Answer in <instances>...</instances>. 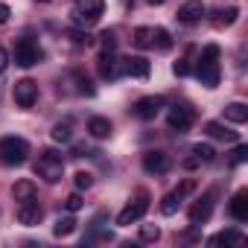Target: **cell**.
I'll return each mask as SVG.
<instances>
[{
	"mask_svg": "<svg viewBox=\"0 0 248 248\" xmlns=\"http://www.w3.org/2000/svg\"><path fill=\"white\" fill-rule=\"evenodd\" d=\"M213 199H216V190H207V193L190 207V222H193V225H202V222L210 219V213H213Z\"/></svg>",
	"mask_w": 248,
	"mask_h": 248,
	"instance_id": "obj_11",
	"label": "cell"
},
{
	"mask_svg": "<svg viewBox=\"0 0 248 248\" xmlns=\"http://www.w3.org/2000/svg\"><path fill=\"white\" fill-rule=\"evenodd\" d=\"M193 190H196V181H193V178H187V181H181V184H178V190H172V193H175L178 199H184V196H190Z\"/></svg>",
	"mask_w": 248,
	"mask_h": 248,
	"instance_id": "obj_35",
	"label": "cell"
},
{
	"mask_svg": "<svg viewBox=\"0 0 248 248\" xmlns=\"http://www.w3.org/2000/svg\"><path fill=\"white\" fill-rule=\"evenodd\" d=\"M6 67H9V53H6L3 47H0V73H3Z\"/></svg>",
	"mask_w": 248,
	"mask_h": 248,
	"instance_id": "obj_39",
	"label": "cell"
},
{
	"mask_svg": "<svg viewBox=\"0 0 248 248\" xmlns=\"http://www.w3.org/2000/svg\"><path fill=\"white\" fill-rule=\"evenodd\" d=\"M204 132H207L210 138H216V140H228V143L239 140V135H236V132H231V129H225L222 123H207V126H204Z\"/></svg>",
	"mask_w": 248,
	"mask_h": 248,
	"instance_id": "obj_22",
	"label": "cell"
},
{
	"mask_svg": "<svg viewBox=\"0 0 248 248\" xmlns=\"http://www.w3.org/2000/svg\"><path fill=\"white\" fill-rule=\"evenodd\" d=\"M9 15H12V9H9L6 3H0V24H6V21H9Z\"/></svg>",
	"mask_w": 248,
	"mask_h": 248,
	"instance_id": "obj_40",
	"label": "cell"
},
{
	"mask_svg": "<svg viewBox=\"0 0 248 248\" xmlns=\"http://www.w3.org/2000/svg\"><path fill=\"white\" fill-rule=\"evenodd\" d=\"M96 67H99L102 79H120L123 76V62L114 56V50H102L96 59Z\"/></svg>",
	"mask_w": 248,
	"mask_h": 248,
	"instance_id": "obj_10",
	"label": "cell"
},
{
	"mask_svg": "<svg viewBox=\"0 0 248 248\" xmlns=\"http://www.w3.org/2000/svg\"><path fill=\"white\" fill-rule=\"evenodd\" d=\"M12 96H15V102L21 108H32L35 99H38V85L32 79H18L15 88H12Z\"/></svg>",
	"mask_w": 248,
	"mask_h": 248,
	"instance_id": "obj_8",
	"label": "cell"
},
{
	"mask_svg": "<svg viewBox=\"0 0 248 248\" xmlns=\"http://www.w3.org/2000/svg\"><path fill=\"white\" fill-rule=\"evenodd\" d=\"M27 158H30V143L24 138L9 135V138L0 140V161H3L6 167H24Z\"/></svg>",
	"mask_w": 248,
	"mask_h": 248,
	"instance_id": "obj_2",
	"label": "cell"
},
{
	"mask_svg": "<svg viewBox=\"0 0 248 248\" xmlns=\"http://www.w3.org/2000/svg\"><path fill=\"white\" fill-rule=\"evenodd\" d=\"M99 38H102V50H114V47H117V38H114V30H105V32H102Z\"/></svg>",
	"mask_w": 248,
	"mask_h": 248,
	"instance_id": "obj_37",
	"label": "cell"
},
{
	"mask_svg": "<svg viewBox=\"0 0 248 248\" xmlns=\"http://www.w3.org/2000/svg\"><path fill=\"white\" fill-rule=\"evenodd\" d=\"M88 132H91V138H96V140L111 138V120H105V117H91V120H88Z\"/></svg>",
	"mask_w": 248,
	"mask_h": 248,
	"instance_id": "obj_18",
	"label": "cell"
},
{
	"mask_svg": "<svg viewBox=\"0 0 248 248\" xmlns=\"http://www.w3.org/2000/svg\"><path fill=\"white\" fill-rule=\"evenodd\" d=\"M199 62H219V47L216 44H207L204 50H202V59Z\"/></svg>",
	"mask_w": 248,
	"mask_h": 248,
	"instance_id": "obj_34",
	"label": "cell"
},
{
	"mask_svg": "<svg viewBox=\"0 0 248 248\" xmlns=\"http://www.w3.org/2000/svg\"><path fill=\"white\" fill-rule=\"evenodd\" d=\"M73 184H76V190H91L93 187V175L91 172H76L73 175Z\"/></svg>",
	"mask_w": 248,
	"mask_h": 248,
	"instance_id": "obj_31",
	"label": "cell"
},
{
	"mask_svg": "<svg viewBox=\"0 0 248 248\" xmlns=\"http://www.w3.org/2000/svg\"><path fill=\"white\" fill-rule=\"evenodd\" d=\"M73 82H76V91H79L82 96H93V93H96V88H93V82H91L88 76H82V73H73Z\"/></svg>",
	"mask_w": 248,
	"mask_h": 248,
	"instance_id": "obj_28",
	"label": "cell"
},
{
	"mask_svg": "<svg viewBox=\"0 0 248 248\" xmlns=\"http://www.w3.org/2000/svg\"><path fill=\"white\" fill-rule=\"evenodd\" d=\"M193 120H196V114H193L190 105H170V108H167V126H170L172 132H178V135L190 132Z\"/></svg>",
	"mask_w": 248,
	"mask_h": 248,
	"instance_id": "obj_6",
	"label": "cell"
},
{
	"mask_svg": "<svg viewBox=\"0 0 248 248\" xmlns=\"http://www.w3.org/2000/svg\"><path fill=\"white\" fill-rule=\"evenodd\" d=\"M196 79H199L204 88H216V85L222 82L219 62H199V67H196Z\"/></svg>",
	"mask_w": 248,
	"mask_h": 248,
	"instance_id": "obj_12",
	"label": "cell"
},
{
	"mask_svg": "<svg viewBox=\"0 0 248 248\" xmlns=\"http://www.w3.org/2000/svg\"><path fill=\"white\" fill-rule=\"evenodd\" d=\"M67 38H70L73 44H91V35H88V32H82V30H70V32H67Z\"/></svg>",
	"mask_w": 248,
	"mask_h": 248,
	"instance_id": "obj_36",
	"label": "cell"
},
{
	"mask_svg": "<svg viewBox=\"0 0 248 248\" xmlns=\"http://www.w3.org/2000/svg\"><path fill=\"white\" fill-rule=\"evenodd\" d=\"M245 161H248V146H245V143H239V146L231 152V164H233V167H239V164H245Z\"/></svg>",
	"mask_w": 248,
	"mask_h": 248,
	"instance_id": "obj_32",
	"label": "cell"
},
{
	"mask_svg": "<svg viewBox=\"0 0 248 248\" xmlns=\"http://www.w3.org/2000/svg\"><path fill=\"white\" fill-rule=\"evenodd\" d=\"M102 12H105V0H76L70 9V18L79 27H93Z\"/></svg>",
	"mask_w": 248,
	"mask_h": 248,
	"instance_id": "obj_3",
	"label": "cell"
},
{
	"mask_svg": "<svg viewBox=\"0 0 248 248\" xmlns=\"http://www.w3.org/2000/svg\"><path fill=\"white\" fill-rule=\"evenodd\" d=\"M12 196H15L18 204H21V202H30V199H35V184H32L30 178H21V181H15Z\"/></svg>",
	"mask_w": 248,
	"mask_h": 248,
	"instance_id": "obj_21",
	"label": "cell"
},
{
	"mask_svg": "<svg viewBox=\"0 0 248 248\" xmlns=\"http://www.w3.org/2000/svg\"><path fill=\"white\" fill-rule=\"evenodd\" d=\"M140 239L143 242H158L161 239V228L158 225H140Z\"/></svg>",
	"mask_w": 248,
	"mask_h": 248,
	"instance_id": "obj_30",
	"label": "cell"
},
{
	"mask_svg": "<svg viewBox=\"0 0 248 248\" xmlns=\"http://www.w3.org/2000/svg\"><path fill=\"white\" fill-rule=\"evenodd\" d=\"M178 204H181V199H178L175 193H170V196H164V202H161V213H164V216H172V213L178 210Z\"/></svg>",
	"mask_w": 248,
	"mask_h": 248,
	"instance_id": "obj_29",
	"label": "cell"
},
{
	"mask_svg": "<svg viewBox=\"0 0 248 248\" xmlns=\"http://www.w3.org/2000/svg\"><path fill=\"white\" fill-rule=\"evenodd\" d=\"M207 245H225V248H239L245 245V233L236 231V228H228V231H219L216 236L207 239Z\"/></svg>",
	"mask_w": 248,
	"mask_h": 248,
	"instance_id": "obj_16",
	"label": "cell"
},
{
	"mask_svg": "<svg viewBox=\"0 0 248 248\" xmlns=\"http://www.w3.org/2000/svg\"><path fill=\"white\" fill-rule=\"evenodd\" d=\"M50 135H53V140H56V143H70V140H73V129H70V123H56Z\"/></svg>",
	"mask_w": 248,
	"mask_h": 248,
	"instance_id": "obj_26",
	"label": "cell"
},
{
	"mask_svg": "<svg viewBox=\"0 0 248 248\" xmlns=\"http://www.w3.org/2000/svg\"><path fill=\"white\" fill-rule=\"evenodd\" d=\"M64 207H67V213H76V210L82 207V196H79V190H76V193H70V196L64 199Z\"/></svg>",
	"mask_w": 248,
	"mask_h": 248,
	"instance_id": "obj_33",
	"label": "cell"
},
{
	"mask_svg": "<svg viewBox=\"0 0 248 248\" xmlns=\"http://www.w3.org/2000/svg\"><path fill=\"white\" fill-rule=\"evenodd\" d=\"M228 213L236 219V222H248V190H236L231 204H228Z\"/></svg>",
	"mask_w": 248,
	"mask_h": 248,
	"instance_id": "obj_17",
	"label": "cell"
},
{
	"mask_svg": "<svg viewBox=\"0 0 248 248\" xmlns=\"http://www.w3.org/2000/svg\"><path fill=\"white\" fill-rule=\"evenodd\" d=\"M204 15H207V9H204L202 0H187V3L178 9V15H175V18H178L181 24H199Z\"/></svg>",
	"mask_w": 248,
	"mask_h": 248,
	"instance_id": "obj_15",
	"label": "cell"
},
{
	"mask_svg": "<svg viewBox=\"0 0 248 248\" xmlns=\"http://www.w3.org/2000/svg\"><path fill=\"white\" fill-rule=\"evenodd\" d=\"M73 231H76V219L73 216H59L56 225H53V233L56 236H70Z\"/></svg>",
	"mask_w": 248,
	"mask_h": 248,
	"instance_id": "obj_24",
	"label": "cell"
},
{
	"mask_svg": "<svg viewBox=\"0 0 248 248\" xmlns=\"http://www.w3.org/2000/svg\"><path fill=\"white\" fill-rule=\"evenodd\" d=\"M239 18V9L236 6H228V9H216L213 12V27L216 30H225V27H233Z\"/></svg>",
	"mask_w": 248,
	"mask_h": 248,
	"instance_id": "obj_19",
	"label": "cell"
},
{
	"mask_svg": "<svg viewBox=\"0 0 248 248\" xmlns=\"http://www.w3.org/2000/svg\"><path fill=\"white\" fill-rule=\"evenodd\" d=\"M161 108H164V96L152 93V96H140V99L132 105V114H135L138 120H155V117L161 114Z\"/></svg>",
	"mask_w": 248,
	"mask_h": 248,
	"instance_id": "obj_7",
	"label": "cell"
},
{
	"mask_svg": "<svg viewBox=\"0 0 248 248\" xmlns=\"http://www.w3.org/2000/svg\"><path fill=\"white\" fill-rule=\"evenodd\" d=\"M35 3H50V0H35Z\"/></svg>",
	"mask_w": 248,
	"mask_h": 248,
	"instance_id": "obj_43",
	"label": "cell"
},
{
	"mask_svg": "<svg viewBox=\"0 0 248 248\" xmlns=\"http://www.w3.org/2000/svg\"><path fill=\"white\" fill-rule=\"evenodd\" d=\"M143 170L149 172V175H164L167 170H170V155L164 152V149H149V152H143Z\"/></svg>",
	"mask_w": 248,
	"mask_h": 248,
	"instance_id": "obj_9",
	"label": "cell"
},
{
	"mask_svg": "<svg viewBox=\"0 0 248 248\" xmlns=\"http://www.w3.org/2000/svg\"><path fill=\"white\" fill-rule=\"evenodd\" d=\"M146 3H149V6H164L167 0H146Z\"/></svg>",
	"mask_w": 248,
	"mask_h": 248,
	"instance_id": "obj_42",
	"label": "cell"
},
{
	"mask_svg": "<svg viewBox=\"0 0 248 248\" xmlns=\"http://www.w3.org/2000/svg\"><path fill=\"white\" fill-rule=\"evenodd\" d=\"M123 73L126 76H135V79H146L152 73V64L149 59L143 56H129V59H123Z\"/></svg>",
	"mask_w": 248,
	"mask_h": 248,
	"instance_id": "obj_14",
	"label": "cell"
},
{
	"mask_svg": "<svg viewBox=\"0 0 248 248\" xmlns=\"http://www.w3.org/2000/svg\"><path fill=\"white\" fill-rule=\"evenodd\" d=\"M172 73H175V76H187V73H190V64L181 59V62H175V64H172Z\"/></svg>",
	"mask_w": 248,
	"mask_h": 248,
	"instance_id": "obj_38",
	"label": "cell"
},
{
	"mask_svg": "<svg viewBox=\"0 0 248 248\" xmlns=\"http://www.w3.org/2000/svg\"><path fill=\"white\" fill-rule=\"evenodd\" d=\"M41 219H44V207H41L35 199L18 204V222H21V225H30V228H32V225H38Z\"/></svg>",
	"mask_w": 248,
	"mask_h": 248,
	"instance_id": "obj_13",
	"label": "cell"
},
{
	"mask_svg": "<svg viewBox=\"0 0 248 248\" xmlns=\"http://www.w3.org/2000/svg\"><path fill=\"white\" fill-rule=\"evenodd\" d=\"M132 41H135V47L149 50V47H152V27H138L135 35H132Z\"/></svg>",
	"mask_w": 248,
	"mask_h": 248,
	"instance_id": "obj_25",
	"label": "cell"
},
{
	"mask_svg": "<svg viewBox=\"0 0 248 248\" xmlns=\"http://www.w3.org/2000/svg\"><path fill=\"white\" fill-rule=\"evenodd\" d=\"M152 47H158V50H170L172 47V38H170V32L164 27H155L152 30Z\"/></svg>",
	"mask_w": 248,
	"mask_h": 248,
	"instance_id": "obj_27",
	"label": "cell"
},
{
	"mask_svg": "<svg viewBox=\"0 0 248 248\" xmlns=\"http://www.w3.org/2000/svg\"><path fill=\"white\" fill-rule=\"evenodd\" d=\"M190 152H193V158H196L199 164H210V161L216 158V149H213L210 143H196Z\"/></svg>",
	"mask_w": 248,
	"mask_h": 248,
	"instance_id": "obj_23",
	"label": "cell"
},
{
	"mask_svg": "<svg viewBox=\"0 0 248 248\" xmlns=\"http://www.w3.org/2000/svg\"><path fill=\"white\" fill-rule=\"evenodd\" d=\"M146 210H149V193H146V190H140V193L126 204V207L117 213V225H120V228H129V225L140 222V219L146 216Z\"/></svg>",
	"mask_w": 248,
	"mask_h": 248,
	"instance_id": "obj_4",
	"label": "cell"
},
{
	"mask_svg": "<svg viewBox=\"0 0 248 248\" xmlns=\"http://www.w3.org/2000/svg\"><path fill=\"white\" fill-rule=\"evenodd\" d=\"M44 59V50L32 38H18L15 41V64L18 67H35Z\"/></svg>",
	"mask_w": 248,
	"mask_h": 248,
	"instance_id": "obj_5",
	"label": "cell"
},
{
	"mask_svg": "<svg viewBox=\"0 0 248 248\" xmlns=\"http://www.w3.org/2000/svg\"><path fill=\"white\" fill-rule=\"evenodd\" d=\"M225 120L242 126V123L248 120V105H245V102H228V105H225Z\"/></svg>",
	"mask_w": 248,
	"mask_h": 248,
	"instance_id": "obj_20",
	"label": "cell"
},
{
	"mask_svg": "<svg viewBox=\"0 0 248 248\" xmlns=\"http://www.w3.org/2000/svg\"><path fill=\"white\" fill-rule=\"evenodd\" d=\"M35 175H41L47 184H59L64 178V158L53 149H44L38 155V164H35Z\"/></svg>",
	"mask_w": 248,
	"mask_h": 248,
	"instance_id": "obj_1",
	"label": "cell"
},
{
	"mask_svg": "<svg viewBox=\"0 0 248 248\" xmlns=\"http://www.w3.org/2000/svg\"><path fill=\"white\" fill-rule=\"evenodd\" d=\"M184 167H187V170H193V167H199V161H196V158H187V161H184Z\"/></svg>",
	"mask_w": 248,
	"mask_h": 248,
	"instance_id": "obj_41",
	"label": "cell"
}]
</instances>
